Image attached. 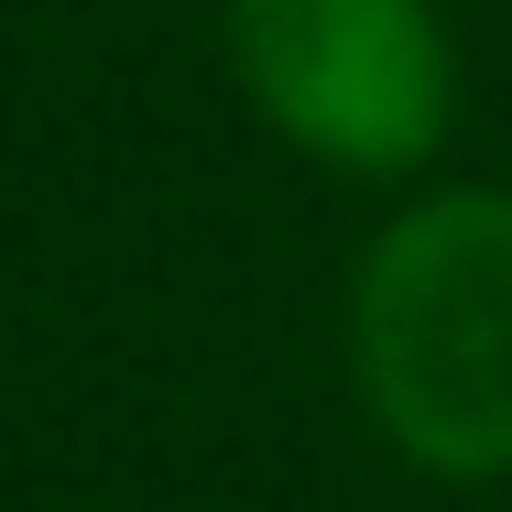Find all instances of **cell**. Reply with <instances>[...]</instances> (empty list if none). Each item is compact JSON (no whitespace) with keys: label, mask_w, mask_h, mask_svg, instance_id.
<instances>
[{"label":"cell","mask_w":512,"mask_h":512,"mask_svg":"<svg viewBox=\"0 0 512 512\" xmlns=\"http://www.w3.org/2000/svg\"><path fill=\"white\" fill-rule=\"evenodd\" d=\"M338 338L414 480H512V186H414L360 240Z\"/></svg>","instance_id":"6da1fadb"},{"label":"cell","mask_w":512,"mask_h":512,"mask_svg":"<svg viewBox=\"0 0 512 512\" xmlns=\"http://www.w3.org/2000/svg\"><path fill=\"white\" fill-rule=\"evenodd\" d=\"M251 120L349 186H414L458 131V33L436 0H218Z\"/></svg>","instance_id":"7a4b0ae2"}]
</instances>
